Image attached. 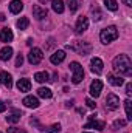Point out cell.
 Here are the masks:
<instances>
[{
	"label": "cell",
	"mask_w": 132,
	"mask_h": 133,
	"mask_svg": "<svg viewBox=\"0 0 132 133\" xmlns=\"http://www.w3.org/2000/svg\"><path fill=\"white\" fill-rule=\"evenodd\" d=\"M126 95H128V96H132V84L131 82L126 84Z\"/></svg>",
	"instance_id": "33"
},
{
	"label": "cell",
	"mask_w": 132,
	"mask_h": 133,
	"mask_svg": "<svg viewBox=\"0 0 132 133\" xmlns=\"http://www.w3.org/2000/svg\"><path fill=\"white\" fill-rule=\"evenodd\" d=\"M90 70L95 73V74H101L103 73V61L99 57H93L90 61Z\"/></svg>",
	"instance_id": "9"
},
{
	"label": "cell",
	"mask_w": 132,
	"mask_h": 133,
	"mask_svg": "<svg viewBox=\"0 0 132 133\" xmlns=\"http://www.w3.org/2000/svg\"><path fill=\"white\" fill-rule=\"evenodd\" d=\"M113 71L121 74V76H131L132 74V62L128 54H120L113 59L112 62Z\"/></svg>",
	"instance_id": "1"
},
{
	"label": "cell",
	"mask_w": 132,
	"mask_h": 133,
	"mask_svg": "<svg viewBox=\"0 0 132 133\" xmlns=\"http://www.w3.org/2000/svg\"><path fill=\"white\" fill-rule=\"evenodd\" d=\"M5 19H6V17H5V14H0V20H2V22H3V20H5Z\"/></svg>",
	"instance_id": "37"
},
{
	"label": "cell",
	"mask_w": 132,
	"mask_h": 133,
	"mask_svg": "<svg viewBox=\"0 0 132 133\" xmlns=\"http://www.w3.org/2000/svg\"><path fill=\"white\" fill-rule=\"evenodd\" d=\"M22 64H23V56H22V54H19V56H17V59H16V66H22Z\"/></svg>",
	"instance_id": "31"
},
{
	"label": "cell",
	"mask_w": 132,
	"mask_h": 133,
	"mask_svg": "<svg viewBox=\"0 0 132 133\" xmlns=\"http://www.w3.org/2000/svg\"><path fill=\"white\" fill-rule=\"evenodd\" d=\"M70 70L73 71V77H71V82L73 84H81L82 79H84V70L79 62H71L70 64Z\"/></svg>",
	"instance_id": "3"
},
{
	"label": "cell",
	"mask_w": 132,
	"mask_h": 133,
	"mask_svg": "<svg viewBox=\"0 0 132 133\" xmlns=\"http://www.w3.org/2000/svg\"><path fill=\"white\" fill-rule=\"evenodd\" d=\"M104 3H106V8L110 9V11H117V9H118L117 0H104Z\"/></svg>",
	"instance_id": "25"
},
{
	"label": "cell",
	"mask_w": 132,
	"mask_h": 133,
	"mask_svg": "<svg viewBox=\"0 0 132 133\" xmlns=\"http://www.w3.org/2000/svg\"><path fill=\"white\" fill-rule=\"evenodd\" d=\"M123 3L128 5V6H132V0H123Z\"/></svg>",
	"instance_id": "36"
},
{
	"label": "cell",
	"mask_w": 132,
	"mask_h": 133,
	"mask_svg": "<svg viewBox=\"0 0 132 133\" xmlns=\"http://www.w3.org/2000/svg\"><path fill=\"white\" fill-rule=\"evenodd\" d=\"M17 133H27L25 130H17Z\"/></svg>",
	"instance_id": "39"
},
{
	"label": "cell",
	"mask_w": 132,
	"mask_h": 133,
	"mask_svg": "<svg viewBox=\"0 0 132 133\" xmlns=\"http://www.w3.org/2000/svg\"><path fill=\"white\" fill-rule=\"evenodd\" d=\"M61 132V125L59 124H53L48 130H47V133H59Z\"/></svg>",
	"instance_id": "30"
},
{
	"label": "cell",
	"mask_w": 132,
	"mask_h": 133,
	"mask_svg": "<svg viewBox=\"0 0 132 133\" xmlns=\"http://www.w3.org/2000/svg\"><path fill=\"white\" fill-rule=\"evenodd\" d=\"M87 28H89V19H87V17H84V16L78 17L76 26H75V31H76V34H82L86 30H87Z\"/></svg>",
	"instance_id": "6"
},
{
	"label": "cell",
	"mask_w": 132,
	"mask_h": 133,
	"mask_svg": "<svg viewBox=\"0 0 132 133\" xmlns=\"http://www.w3.org/2000/svg\"><path fill=\"white\" fill-rule=\"evenodd\" d=\"M106 127V122L104 121H97V119H92L89 124H86L84 129H97V130H104Z\"/></svg>",
	"instance_id": "16"
},
{
	"label": "cell",
	"mask_w": 132,
	"mask_h": 133,
	"mask_svg": "<svg viewBox=\"0 0 132 133\" xmlns=\"http://www.w3.org/2000/svg\"><path fill=\"white\" fill-rule=\"evenodd\" d=\"M86 104H87V107H89V108H95V107H97L95 101H92V99H86Z\"/></svg>",
	"instance_id": "32"
},
{
	"label": "cell",
	"mask_w": 132,
	"mask_h": 133,
	"mask_svg": "<svg viewBox=\"0 0 132 133\" xmlns=\"http://www.w3.org/2000/svg\"><path fill=\"white\" fill-rule=\"evenodd\" d=\"M124 125H126V121H123V119H117V121H113V124H112L113 130H117L118 127H124Z\"/></svg>",
	"instance_id": "29"
},
{
	"label": "cell",
	"mask_w": 132,
	"mask_h": 133,
	"mask_svg": "<svg viewBox=\"0 0 132 133\" xmlns=\"http://www.w3.org/2000/svg\"><path fill=\"white\" fill-rule=\"evenodd\" d=\"M92 16H93V20H97V22H98V20H101V17H103L97 5H95V6L92 8Z\"/></svg>",
	"instance_id": "28"
},
{
	"label": "cell",
	"mask_w": 132,
	"mask_h": 133,
	"mask_svg": "<svg viewBox=\"0 0 132 133\" xmlns=\"http://www.w3.org/2000/svg\"><path fill=\"white\" fill-rule=\"evenodd\" d=\"M101 90H103V82L99 79H95L92 84H90V95L93 98H98L101 95Z\"/></svg>",
	"instance_id": "7"
},
{
	"label": "cell",
	"mask_w": 132,
	"mask_h": 133,
	"mask_svg": "<svg viewBox=\"0 0 132 133\" xmlns=\"http://www.w3.org/2000/svg\"><path fill=\"white\" fill-rule=\"evenodd\" d=\"M51 8H53L55 12L62 14L64 12V2L62 0H51Z\"/></svg>",
	"instance_id": "20"
},
{
	"label": "cell",
	"mask_w": 132,
	"mask_h": 133,
	"mask_svg": "<svg viewBox=\"0 0 132 133\" xmlns=\"http://www.w3.org/2000/svg\"><path fill=\"white\" fill-rule=\"evenodd\" d=\"M22 9H23V3H22L20 0H13V2L9 3V11H11L13 14H19Z\"/></svg>",
	"instance_id": "15"
},
{
	"label": "cell",
	"mask_w": 132,
	"mask_h": 133,
	"mask_svg": "<svg viewBox=\"0 0 132 133\" xmlns=\"http://www.w3.org/2000/svg\"><path fill=\"white\" fill-rule=\"evenodd\" d=\"M42 57H44V53H42V50H39V48H33V50L28 53V62L33 64V65H37V64L42 61Z\"/></svg>",
	"instance_id": "4"
},
{
	"label": "cell",
	"mask_w": 132,
	"mask_h": 133,
	"mask_svg": "<svg viewBox=\"0 0 132 133\" xmlns=\"http://www.w3.org/2000/svg\"><path fill=\"white\" fill-rule=\"evenodd\" d=\"M47 9L45 8H40L39 5H36V6H33V16L37 19V20H42V19H45L47 17Z\"/></svg>",
	"instance_id": "13"
},
{
	"label": "cell",
	"mask_w": 132,
	"mask_h": 133,
	"mask_svg": "<svg viewBox=\"0 0 132 133\" xmlns=\"http://www.w3.org/2000/svg\"><path fill=\"white\" fill-rule=\"evenodd\" d=\"M84 133H90V132H84Z\"/></svg>",
	"instance_id": "40"
},
{
	"label": "cell",
	"mask_w": 132,
	"mask_h": 133,
	"mask_svg": "<svg viewBox=\"0 0 132 133\" xmlns=\"http://www.w3.org/2000/svg\"><path fill=\"white\" fill-rule=\"evenodd\" d=\"M17 28L19 30H27L28 28V25H30V20H28V17H20L19 20H17Z\"/></svg>",
	"instance_id": "24"
},
{
	"label": "cell",
	"mask_w": 132,
	"mask_h": 133,
	"mask_svg": "<svg viewBox=\"0 0 132 133\" xmlns=\"http://www.w3.org/2000/svg\"><path fill=\"white\" fill-rule=\"evenodd\" d=\"M0 84L5 85V87L9 90V88L13 87V77H11V74L6 73V71H0Z\"/></svg>",
	"instance_id": "8"
},
{
	"label": "cell",
	"mask_w": 132,
	"mask_h": 133,
	"mask_svg": "<svg viewBox=\"0 0 132 133\" xmlns=\"http://www.w3.org/2000/svg\"><path fill=\"white\" fill-rule=\"evenodd\" d=\"M107 81H109L113 87H120V85H123V82H124L120 76H113V74H109V76H107Z\"/></svg>",
	"instance_id": "21"
},
{
	"label": "cell",
	"mask_w": 132,
	"mask_h": 133,
	"mask_svg": "<svg viewBox=\"0 0 132 133\" xmlns=\"http://www.w3.org/2000/svg\"><path fill=\"white\" fill-rule=\"evenodd\" d=\"M13 37H14V34H13V31H11L9 28H3V30L0 31V40H2V42H11Z\"/></svg>",
	"instance_id": "17"
},
{
	"label": "cell",
	"mask_w": 132,
	"mask_h": 133,
	"mask_svg": "<svg viewBox=\"0 0 132 133\" xmlns=\"http://www.w3.org/2000/svg\"><path fill=\"white\" fill-rule=\"evenodd\" d=\"M65 56H67V54H65V51L59 50V51H56V53H53V54H51V57H50V62H51V64H55V65H58V64L64 62Z\"/></svg>",
	"instance_id": "10"
},
{
	"label": "cell",
	"mask_w": 132,
	"mask_h": 133,
	"mask_svg": "<svg viewBox=\"0 0 132 133\" xmlns=\"http://www.w3.org/2000/svg\"><path fill=\"white\" fill-rule=\"evenodd\" d=\"M124 110H126V116H128V121H132V111H131V101L126 99L124 101Z\"/></svg>",
	"instance_id": "26"
},
{
	"label": "cell",
	"mask_w": 132,
	"mask_h": 133,
	"mask_svg": "<svg viewBox=\"0 0 132 133\" xmlns=\"http://www.w3.org/2000/svg\"><path fill=\"white\" fill-rule=\"evenodd\" d=\"M11 56H13V48L11 46H3L2 50H0V59L2 61H9L11 59Z\"/></svg>",
	"instance_id": "18"
},
{
	"label": "cell",
	"mask_w": 132,
	"mask_h": 133,
	"mask_svg": "<svg viewBox=\"0 0 132 133\" xmlns=\"http://www.w3.org/2000/svg\"><path fill=\"white\" fill-rule=\"evenodd\" d=\"M67 5H68L70 12H75L78 9V0H67Z\"/></svg>",
	"instance_id": "27"
},
{
	"label": "cell",
	"mask_w": 132,
	"mask_h": 133,
	"mask_svg": "<svg viewBox=\"0 0 132 133\" xmlns=\"http://www.w3.org/2000/svg\"><path fill=\"white\" fill-rule=\"evenodd\" d=\"M20 116H22V113L16 110V111H13L11 115H8V116H6V121H8V122H11V124H16V122H19V121H20Z\"/></svg>",
	"instance_id": "22"
},
{
	"label": "cell",
	"mask_w": 132,
	"mask_h": 133,
	"mask_svg": "<svg viewBox=\"0 0 132 133\" xmlns=\"http://www.w3.org/2000/svg\"><path fill=\"white\" fill-rule=\"evenodd\" d=\"M8 133H17V129L16 127H9L8 129Z\"/></svg>",
	"instance_id": "35"
},
{
	"label": "cell",
	"mask_w": 132,
	"mask_h": 133,
	"mask_svg": "<svg viewBox=\"0 0 132 133\" xmlns=\"http://www.w3.org/2000/svg\"><path fill=\"white\" fill-rule=\"evenodd\" d=\"M115 39H118V30H117V26H107V28H104V30H101V33H99V40L103 42V43H110V42H113Z\"/></svg>",
	"instance_id": "2"
},
{
	"label": "cell",
	"mask_w": 132,
	"mask_h": 133,
	"mask_svg": "<svg viewBox=\"0 0 132 133\" xmlns=\"http://www.w3.org/2000/svg\"><path fill=\"white\" fill-rule=\"evenodd\" d=\"M106 107L110 108V110L120 108V98H118L117 95H113V93L107 95V98H106Z\"/></svg>",
	"instance_id": "5"
},
{
	"label": "cell",
	"mask_w": 132,
	"mask_h": 133,
	"mask_svg": "<svg viewBox=\"0 0 132 133\" xmlns=\"http://www.w3.org/2000/svg\"><path fill=\"white\" fill-rule=\"evenodd\" d=\"M30 88H31V82H30L28 79H19V82H17V90H19L20 93H27V91H30Z\"/></svg>",
	"instance_id": "12"
},
{
	"label": "cell",
	"mask_w": 132,
	"mask_h": 133,
	"mask_svg": "<svg viewBox=\"0 0 132 133\" xmlns=\"http://www.w3.org/2000/svg\"><path fill=\"white\" fill-rule=\"evenodd\" d=\"M40 3H47V2H50V0H39Z\"/></svg>",
	"instance_id": "38"
},
{
	"label": "cell",
	"mask_w": 132,
	"mask_h": 133,
	"mask_svg": "<svg viewBox=\"0 0 132 133\" xmlns=\"http://www.w3.org/2000/svg\"><path fill=\"white\" fill-rule=\"evenodd\" d=\"M22 102H23V105L28 107V108H37V107H39V99L34 98V96H27Z\"/></svg>",
	"instance_id": "14"
},
{
	"label": "cell",
	"mask_w": 132,
	"mask_h": 133,
	"mask_svg": "<svg viewBox=\"0 0 132 133\" xmlns=\"http://www.w3.org/2000/svg\"><path fill=\"white\" fill-rule=\"evenodd\" d=\"M34 79H36L39 84H44V82H48V81H50V76H48L47 71H37V73L34 74Z\"/></svg>",
	"instance_id": "19"
},
{
	"label": "cell",
	"mask_w": 132,
	"mask_h": 133,
	"mask_svg": "<svg viewBox=\"0 0 132 133\" xmlns=\"http://www.w3.org/2000/svg\"><path fill=\"white\" fill-rule=\"evenodd\" d=\"M5 110H6V105H5V102H3V101H0V113H2V111H5Z\"/></svg>",
	"instance_id": "34"
},
{
	"label": "cell",
	"mask_w": 132,
	"mask_h": 133,
	"mask_svg": "<svg viewBox=\"0 0 132 133\" xmlns=\"http://www.w3.org/2000/svg\"><path fill=\"white\" fill-rule=\"evenodd\" d=\"M0 133H2V132H0Z\"/></svg>",
	"instance_id": "41"
},
{
	"label": "cell",
	"mask_w": 132,
	"mask_h": 133,
	"mask_svg": "<svg viewBox=\"0 0 132 133\" xmlns=\"http://www.w3.org/2000/svg\"><path fill=\"white\" fill-rule=\"evenodd\" d=\"M37 96H40V98H44V99H50V98H51V90L47 88V87H40V88L37 90Z\"/></svg>",
	"instance_id": "23"
},
{
	"label": "cell",
	"mask_w": 132,
	"mask_h": 133,
	"mask_svg": "<svg viewBox=\"0 0 132 133\" xmlns=\"http://www.w3.org/2000/svg\"><path fill=\"white\" fill-rule=\"evenodd\" d=\"M90 48H92V46H90V43H87V42H78V43H76V46H75L73 50H76L81 56H86V54L90 51Z\"/></svg>",
	"instance_id": "11"
}]
</instances>
